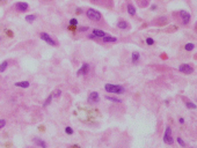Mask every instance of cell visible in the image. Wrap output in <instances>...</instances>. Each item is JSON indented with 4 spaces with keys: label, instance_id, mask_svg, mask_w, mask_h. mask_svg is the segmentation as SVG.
<instances>
[{
    "label": "cell",
    "instance_id": "obj_16",
    "mask_svg": "<svg viewBox=\"0 0 197 148\" xmlns=\"http://www.w3.org/2000/svg\"><path fill=\"white\" fill-rule=\"evenodd\" d=\"M8 66H9V61L8 60H4L1 64H0V73L6 72V69L8 68Z\"/></svg>",
    "mask_w": 197,
    "mask_h": 148
},
{
    "label": "cell",
    "instance_id": "obj_25",
    "mask_svg": "<svg viewBox=\"0 0 197 148\" xmlns=\"http://www.w3.org/2000/svg\"><path fill=\"white\" fill-rule=\"evenodd\" d=\"M65 133L68 134V135H72V134L74 133V131H73V128L71 127V126H66V127H65Z\"/></svg>",
    "mask_w": 197,
    "mask_h": 148
},
{
    "label": "cell",
    "instance_id": "obj_31",
    "mask_svg": "<svg viewBox=\"0 0 197 148\" xmlns=\"http://www.w3.org/2000/svg\"><path fill=\"white\" fill-rule=\"evenodd\" d=\"M87 37H88V38H89V40H95V38H96V37H95V36H94L93 34H91V35H88Z\"/></svg>",
    "mask_w": 197,
    "mask_h": 148
},
{
    "label": "cell",
    "instance_id": "obj_8",
    "mask_svg": "<svg viewBox=\"0 0 197 148\" xmlns=\"http://www.w3.org/2000/svg\"><path fill=\"white\" fill-rule=\"evenodd\" d=\"M14 8H15L17 12L23 13V12H27V11L29 9V5H28L27 3H25V1H19V3H16V4L14 5Z\"/></svg>",
    "mask_w": 197,
    "mask_h": 148
},
{
    "label": "cell",
    "instance_id": "obj_30",
    "mask_svg": "<svg viewBox=\"0 0 197 148\" xmlns=\"http://www.w3.org/2000/svg\"><path fill=\"white\" fill-rule=\"evenodd\" d=\"M78 30H79L80 32H85V31H88V30H89V27H87V26H82V27H80Z\"/></svg>",
    "mask_w": 197,
    "mask_h": 148
},
{
    "label": "cell",
    "instance_id": "obj_11",
    "mask_svg": "<svg viewBox=\"0 0 197 148\" xmlns=\"http://www.w3.org/2000/svg\"><path fill=\"white\" fill-rule=\"evenodd\" d=\"M102 41H103V43H116L117 42V37H115L113 35H107L105 34L102 37Z\"/></svg>",
    "mask_w": 197,
    "mask_h": 148
},
{
    "label": "cell",
    "instance_id": "obj_24",
    "mask_svg": "<svg viewBox=\"0 0 197 148\" xmlns=\"http://www.w3.org/2000/svg\"><path fill=\"white\" fill-rule=\"evenodd\" d=\"M176 141H177V143L180 145V146L182 147V148H186V147H187V145H186V142L183 141V139H182V138L177 137V138H176Z\"/></svg>",
    "mask_w": 197,
    "mask_h": 148
},
{
    "label": "cell",
    "instance_id": "obj_5",
    "mask_svg": "<svg viewBox=\"0 0 197 148\" xmlns=\"http://www.w3.org/2000/svg\"><path fill=\"white\" fill-rule=\"evenodd\" d=\"M177 16H178V18H180V21H181V23L182 24H188L189 22H190V18H191V16H190V14L187 12V11H180L177 13Z\"/></svg>",
    "mask_w": 197,
    "mask_h": 148
},
{
    "label": "cell",
    "instance_id": "obj_28",
    "mask_svg": "<svg viewBox=\"0 0 197 148\" xmlns=\"http://www.w3.org/2000/svg\"><path fill=\"white\" fill-rule=\"evenodd\" d=\"M6 125H7V120L4 118H0V130H3Z\"/></svg>",
    "mask_w": 197,
    "mask_h": 148
},
{
    "label": "cell",
    "instance_id": "obj_37",
    "mask_svg": "<svg viewBox=\"0 0 197 148\" xmlns=\"http://www.w3.org/2000/svg\"><path fill=\"white\" fill-rule=\"evenodd\" d=\"M28 148H31V147H28Z\"/></svg>",
    "mask_w": 197,
    "mask_h": 148
},
{
    "label": "cell",
    "instance_id": "obj_33",
    "mask_svg": "<svg viewBox=\"0 0 197 148\" xmlns=\"http://www.w3.org/2000/svg\"><path fill=\"white\" fill-rule=\"evenodd\" d=\"M178 123H180V124H183V123H184V119H183L182 117H180V118H178Z\"/></svg>",
    "mask_w": 197,
    "mask_h": 148
},
{
    "label": "cell",
    "instance_id": "obj_38",
    "mask_svg": "<svg viewBox=\"0 0 197 148\" xmlns=\"http://www.w3.org/2000/svg\"><path fill=\"white\" fill-rule=\"evenodd\" d=\"M192 148H194V147H192Z\"/></svg>",
    "mask_w": 197,
    "mask_h": 148
},
{
    "label": "cell",
    "instance_id": "obj_10",
    "mask_svg": "<svg viewBox=\"0 0 197 148\" xmlns=\"http://www.w3.org/2000/svg\"><path fill=\"white\" fill-rule=\"evenodd\" d=\"M33 142L36 145L37 147H40V148H48V145H46V142L43 140V139H41V138H34L33 139Z\"/></svg>",
    "mask_w": 197,
    "mask_h": 148
},
{
    "label": "cell",
    "instance_id": "obj_13",
    "mask_svg": "<svg viewBox=\"0 0 197 148\" xmlns=\"http://www.w3.org/2000/svg\"><path fill=\"white\" fill-rule=\"evenodd\" d=\"M117 27L122 30H125V29H129L130 28V24L127 22V21H124V20H121L117 22Z\"/></svg>",
    "mask_w": 197,
    "mask_h": 148
},
{
    "label": "cell",
    "instance_id": "obj_9",
    "mask_svg": "<svg viewBox=\"0 0 197 148\" xmlns=\"http://www.w3.org/2000/svg\"><path fill=\"white\" fill-rule=\"evenodd\" d=\"M89 73V64L88 63H84L81 65V67L79 68V71L77 72V75L81 77V75H86V74Z\"/></svg>",
    "mask_w": 197,
    "mask_h": 148
},
{
    "label": "cell",
    "instance_id": "obj_3",
    "mask_svg": "<svg viewBox=\"0 0 197 148\" xmlns=\"http://www.w3.org/2000/svg\"><path fill=\"white\" fill-rule=\"evenodd\" d=\"M164 142L168 146H172L174 143V138H173V134H172V127L169 125H166V127H165Z\"/></svg>",
    "mask_w": 197,
    "mask_h": 148
},
{
    "label": "cell",
    "instance_id": "obj_4",
    "mask_svg": "<svg viewBox=\"0 0 197 148\" xmlns=\"http://www.w3.org/2000/svg\"><path fill=\"white\" fill-rule=\"evenodd\" d=\"M40 37H41V40L42 41H44L45 43H48L49 45H51V46H58V43L53 40V37H51L48 32H41L40 34Z\"/></svg>",
    "mask_w": 197,
    "mask_h": 148
},
{
    "label": "cell",
    "instance_id": "obj_22",
    "mask_svg": "<svg viewBox=\"0 0 197 148\" xmlns=\"http://www.w3.org/2000/svg\"><path fill=\"white\" fill-rule=\"evenodd\" d=\"M194 49H195V44L194 43H187L184 45V50L186 51H192Z\"/></svg>",
    "mask_w": 197,
    "mask_h": 148
},
{
    "label": "cell",
    "instance_id": "obj_1",
    "mask_svg": "<svg viewBox=\"0 0 197 148\" xmlns=\"http://www.w3.org/2000/svg\"><path fill=\"white\" fill-rule=\"evenodd\" d=\"M104 90L107 92H111L115 95H122L125 92V88L122 85H114V83H107L104 86Z\"/></svg>",
    "mask_w": 197,
    "mask_h": 148
},
{
    "label": "cell",
    "instance_id": "obj_34",
    "mask_svg": "<svg viewBox=\"0 0 197 148\" xmlns=\"http://www.w3.org/2000/svg\"><path fill=\"white\" fill-rule=\"evenodd\" d=\"M77 13H78V14L82 13V9H81V8H77Z\"/></svg>",
    "mask_w": 197,
    "mask_h": 148
},
{
    "label": "cell",
    "instance_id": "obj_36",
    "mask_svg": "<svg viewBox=\"0 0 197 148\" xmlns=\"http://www.w3.org/2000/svg\"><path fill=\"white\" fill-rule=\"evenodd\" d=\"M0 41H1V37H0Z\"/></svg>",
    "mask_w": 197,
    "mask_h": 148
},
{
    "label": "cell",
    "instance_id": "obj_17",
    "mask_svg": "<svg viewBox=\"0 0 197 148\" xmlns=\"http://www.w3.org/2000/svg\"><path fill=\"white\" fill-rule=\"evenodd\" d=\"M93 35L95 37H99V38H102V37L105 35V32L103 30H100V29H93Z\"/></svg>",
    "mask_w": 197,
    "mask_h": 148
},
{
    "label": "cell",
    "instance_id": "obj_29",
    "mask_svg": "<svg viewBox=\"0 0 197 148\" xmlns=\"http://www.w3.org/2000/svg\"><path fill=\"white\" fill-rule=\"evenodd\" d=\"M70 26L77 27L78 26V20H77V18H71V20H70Z\"/></svg>",
    "mask_w": 197,
    "mask_h": 148
},
{
    "label": "cell",
    "instance_id": "obj_26",
    "mask_svg": "<svg viewBox=\"0 0 197 148\" xmlns=\"http://www.w3.org/2000/svg\"><path fill=\"white\" fill-rule=\"evenodd\" d=\"M52 95H53V97H55V98H59L62 96V90L60 89H57L55 92H52Z\"/></svg>",
    "mask_w": 197,
    "mask_h": 148
},
{
    "label": "cell",
    "instance_id": "obj_14",
    "mask_svg": "<svg viewBox=\"0 0 197 148\" xmlns=\"http://www.w3.org/2000/svg\"><path fill=\"white\" fill-rule=\"evenodd\" d=\"M29 86H30V82L29 81H17V82H15V87L23 88V89L29 88Z\"/></svg>",
    "mask_w": 197,
    "mask_h": 148
},
{
    "label": "cell",
    "instance_id": "obj_23",
    "mask_svg": "<svg viewBox=\"0 0 197 148\" xmlns=\"http://www.w3.org/2000/svg\"><path fill=\"white\" fill-rule=\"evenodd\" d=\"M186 103V106L188 108V109H192V110H196V104L195 103H192V102H190V101H187V102H184Z\"/></svg>",
    "mask_w": 197,
    "mask_h": 148
},
{
    "label": "cell",
    "instance_id": "obj_21",
    "mask_svg": "<svg viewBox=\"0 0 197 148\" xmlns=\"http://www.w3.org/2000/svg\"><path fill=\"white\" fill-rule=\"evenodd\" d=\"M93 3H95V4H100V5H102V6H107V4L105 3H111V0H92Z\"/></svg>",
    "mask_w": 197,
    "mask_h": 148
},
{
    "label": "cell",
    "instance_id": "obj_6",
    "mask_svg": "<svg viewBox=\"0 0 197 148\" xmlns=\"http://www.w3.org/2000/svg\"><path fill=\"white\" fill-rule=\"evenodd\" d=\"M100 102V95L98 91H92L89 92V95L87 97V103L88 104H98Z\"/></svg>",
    "mask_w": 197,
    "mask_h": 148
},
{
    "label": "cell",
    "instance_id": "obj_12",
    "mask_svg": "<svg viewBox=\"0 0 197 148\" xmlns=\"http://www.w3.org/2000/svg\"><path fill=\"white\" fill-rule=\"evenodd\" d=\"M127 11H128V13L131 15V16H135L136 14H137V9H136V7L132 5V4H128L127 5Z\"/></svg>",
    "mask_w": 197,
    "mask_h": 148
},
{
    "label": "cell",
    "instance_id": "obj_2",
    "mask_svg": "<svg viewBox=\"0 0 197 148\" xmlns=\"http://www.w3.org/2000/svg\"><path fill=\"white\" fill-rule=\"evenodd\" d=\"M86 16L92 21H100L102 18V14L94 8H88L86 11Z\"/></svg>",
    "mask_w": 197,
    "mask_h": 148
},
{
    "label": "cell",
    "instance_id": "obj_20",
    "mask_svg": "<svg viewBox=\"0 0 197 148\" xmlns=\"http://www.w3.org/2000/svg\"><path fill=\"white\" fill-rule=\"evenodd\" d=\"M26 21L29 22V23H33L35 20H36V15H34V14H30V15H27L26 17Z\"/></svg>",
    "mask_w": 197,
    "mask_h": 148
},
{
    "label": "cell",
    "instance_id": "obj_35",
    "mask_svg": "<svg viewBox=\"0 0 197 148\" xmlns=\"http://www.w3.org/2000/svg\"><path fill=\"white\" fill-rule=\"evenodd\" d=\"M151 8H152V11H155V9H157V5H152Z\"/></svg>",
    "mask_w": 197,
    "mask_h": 148
},
{
    "label": "cell",
    "instance_id": "obj_7",
    "mask_svg": "<svg viewBox=\"0 0 197 148\" xmlns=\"http://www.w3.org/2000/svg\"><path fill=\"white\" fill-rule=\"evenodd\" d=\"M178 71H180L181 73L183 74H187V75H189V74H192L194 73V67L190 65V64H181L180 66H178Z\"/></svg>",
    "mask_w": 197,
    "mask_h": 148
},
{
    "label": "cell",
    "instance_id": "obj_19",
    "mask_svg": "<svg viewBox=\"0 0 197 148\" xmlns=\"http://www.w3.org/2000/svg\"><path fill=\"white\" fill-rule=\"evenodd\" d=\"M105 100H108V101H110V102H114V103H121V102H122V100H119V98H117V97H114V96H109V95L105 96Z\"/></svg>",
    "mask_w": 197,
    "mask_h": 148
},
{
    "label": "cell",
    "instance_id": "obj_15",
    "mask_svg": "<svg viewBox=\"0 0 197 148\" xmlns=\"http://www.w3.org/2000/svg\"><path fill=\"white\" fill-rule=\"evenodd\" d=\"M139 59H140L139 52H133L132 56H131V61H132V64H133V65H137V63L139 61Z\"/></svg>",
    "mask_w": 197,
    "mask_h": 148
},
{
    "label": "cell",
    "instance_id": "obj_18",
    "mask_svg": "<svg viewBox=\"0 0 197 148\" xmlns=\"http://www.w3.org/2000/svg\"><path fill=\"white\" fill-rule=\"evenodd\" d=\"M52 100H53V95L52 94H50L46 98H45V101H44V103H43V106L44 108H46V106H49L50 104H51V102H52Z\"/></svg>",
    "mask_w": 197,
    "mask_h": 148
},
{
    "label": "cell",
    "instance_id": "obj_32",
    "mask_svg": "<svg viewBox=\"0 0 197 148\" xmlns=\"http://www.w3.org/2000/svg\"><path fill=\"white\" fill-rule=\"evenodd\" d=\"M6 34H7L8 36H11V38H12V37H13V32H12L11 30H6Z\"/></svg>",
    "mask_w": 197,
    "mask_h": 148
},
{
    "label": "cell",
    "instance_id": "obj_27",
    "mask_svg": "<svg viewBox=\"0 0 197 148\" xmlns=\"http://www.w3.org/2000/svg\"><path fill=\"white\" fill-rule=\"evenodd\" d=\"M154 43H155V42H154V40L152 38V37H146V44H147L149 46H152Z\"/></svg>",
    "mask_w": 197,
    "mask_h": 148
}]
</instances>
